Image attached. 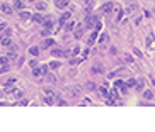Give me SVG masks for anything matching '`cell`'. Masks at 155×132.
<instances>
[{"label": "cell", "mask_w": 155, "mask_h": 132, "mask_svg": "<svg viewBox=\"0 0 155 132\" xmlns=\"http://www.w3.org/2000/svg\"><path fill=\"white\" fill-rule=\"evenodd\" d=\"M45 102H46V103H48V105H53L55 103V100H56V96H55V93L53 92H51V90H45Z\"/></svg>", "instance_id": "cell-1"}, {"label": "cell", "mask_w": 155, "mask_h": 132, "mask_svg": "<svg viewBox=\"0 0 155 132\" xmlns=\"http://www.w3.org/2000/svg\"><path fill=\"white\" fill-rule=\"evenodd\" d=\"M84 31H85V25H84V24H78L77 27H75V34H73L75 39H80V37L84 36Z\"/></svg>", "instance_id": "cell-2"}, {"label": "cell", "mask_w": 155, "mask_h": 132, "mask_svg": "<svg viewBox=\"0 0 155 132\" xmlns=\"http://www.w3.org/2000/svg\"><path fill=\"white\" fill-rule=\"evenodd\" d=\"M113 7H114V4L107 2V4H104V5L101 7V12H102V14H111V12H113Z\"/></svg>", "instance_id": "cell-3"}, {"label": "cell", "mask_w": 155, "mask_h": 132, "mask_svg": "<svg viewBox=\"0 0 155 132\" xmlns=\"http://www.w3.org/2000/svg\"><path fill=\"white\" fill-rule=\"evenodd\" d=\"M107 41H109V34H107V32H102L97 42H99V46H104V44H106Z\"/></svg>", "instance_id": "cell-4"}, {"label": "cell", "mask_w": 155, "mask_h": 132, "mask_svg": "<svg viewBox=\"0 0 155 132\" xmlns=\"http://www.w3.org/2000/svg\"><path fill=\"white\" fill-rule=\"evenodd\" d=\"M0 42H2V46H5V48H10V46H12V39H10V36H4L2 39H0Z\"/></svg>", "instance_id": "cell-5"}, {"label": "cell", "mask_w": 155, "mask_h": 132, "mask_svg": "<svg viewBox=\"0 0 155 132\" xmlns=\"http://www.w3.org/2000/svg\"><path fill=\"white\" fill-rule=\"evenodd\" d=\"M0 8H2V12L7 14V15H10V14H12V10H14V8L10 7L9 4H2V5H0Z\"/></svg>", "instance_id": "cell-6"}, {"label": "cell", "mask_w": 155, "mask_h": 132, "mask_svg": "<svg viewBox=\"0 0 155 132\" xmlns=\"http://www.w3.org/2000/svg\"><path fill=\"white\" fill-rule=\"evenodd\" d=\"M95 41H97V31H94V32L89 36V39H87V46H92Z\"/></svg>", "instance_id": "cell-7"}, {"label": "cell", "mask_w": 155, "mask_h": 132, "mask_svg": "<svg viewBox=\"0 0 155 132\" xmlns=\"http://www.w3.org/2000/svg\"><path fill=\"white\" fill-rule=\"evenodd\" d=\"M114 86L118 88V90H121V92H126V83H124L123 80H118V81L114 83Z\"/></svg>", "instance_id": "cell-8"}, {"label": "cell", "mask_w": 155, "mask_h": 132, "mask_svg": "<svg viewBox=\"0 0 155 132\" xmlns=\"http://www.w3.org/2000/svg\"><path fill=\"white\" fill-rule=\"evenodd\" d=\"M26 5H24V0H14V8L16 10H22Z\"/></svg>", "instance_id": "cell-9"}, {"label": "cell", "mask_w": 155, "mask_h": 132, "mask_svg": "<svg viewBox=\"0 0 155 132\" xmlns=\"http://www.w3.org/2000/svg\"><path fill=\"white\" fill-rule=\"evenodd\" d=\"M55 4H56V7L58 8H67V5H68V0H55Z\"/></svg>", "instance_id": "cell-10"}, {"label": "cell", "mask_w": 155, "mask_h": 132, "mask_svg": "<svg viewBox=\"0 0 155 132\" xmlns=\"http://www.w3.org/2000/svg\"><path fill=\"white\" fill-rule=\"evenodd\" d=\"M135 88L138 90V92H143V88H145V81H143V78H140V80L135 83Z\"/></svg>", "instance_id": "cell-11"}, {"label": "cell", "mask_w": 155, "mask_h": 132, "mask_svg": "<svg viewBox=\"0 0 155 132\" xmlns=\"http://www.w3.org/2000/svg\"><path fill=\"white\" fill-rule=\"evenodd\" d=\"M33 20L36 22V24H43V20H45V17L41 15V14H34V15H33Z\"/></svg>", "instance_id": "cell-12"}, {"label": "cell", "mask_w": 155, "mask_h": 132, "mask_svg": "<svg viewBox=\"0 0 155 132\" xmlns=\"http://www.w3.org/2000/svg\"><path fill=\"white\" fill-rule=\"evenodd\" d=\"M51 54H53L55 58H61V56H65V51H61V49H53V51H51Z\"/></svg>", "instance_id": "cell-13"}, {"label": "cell", "mask_w": 155, "mask_h": 132, "mask_svg": "<svg viewBox=\"0 0 155 132\" xmlns=\"http://www.w3.org/2000/svg\"><path fill=\"white\" fill-rule=\"evenodd\" d=\"M109 100H118V88H113L111 90V93H109Z\"/></svg>", "instance_id": "cell-14"}, {"label": "cell", "mask_w": 155, "mask_h": 132, "mask_svg": "<svg viewBox=\"0 0 155 132\" xmlns=\"http://www.w3.org/2000/svg\"><path fill=\"white\" fill-rule=\"evenodd\" d=\"M14 90H16V88L12 86V83H5L4 85V93H12Z\"/></svg>", "instance_id": "cell-15"}, {"label": "cell", "mask_w": 155, "mask_h": 132, "mask_svg": "<svg viewBox=\"0 0 155 132\" xmlns=\"http://www.w3.org/2000/svg\"><path fill=\"white\" fill-rule=\"evenodd\" d=\"M143 98H145V100H152V98H153V92H152V90H145V92H143Z\"/></svg>", "instance_id": "cell-16"}, {"label": "cell", "mask_w": 155, "mask_h": 132, "mask_svg": "<svg viewBox=\"0 0 155 132\" xmlns=\"http://www.w3.org/2000/svg\"><path fill=\"white\" fill-rule=\"evenodd\" d=\"M68 19H70V12H65L63 15L60 17V25H63V24H65V22H67Z\"/></svg>", "instance_id": "cell-17"}, {"label": "cell", "mask_w": 155, "mask_h": 132, "mask_svg": "<svg viewBox=\"0 0 155 132\" xmlns=\"http://www.w3.org/2000/svg\"><path fill=\"white\" fill-rule=\"evenodd\" d=\"M53 44H55V41L53 39H45V42H43V48H51V46H53Z\"/></svg>", "instance_id": "cell-18"}, {"label": "cell", "mask_w": 155, "mask_h": 132, "mask_svg": "<svg viewBox=\"0 0 155 132\" xmlns=\"http://www.w3.org/2000/svg\"><path fill=\"white\" fill-rule=\"evenodd\" d=\"M48 66H49V69H58L60 68V61H51Z\"/></svg>", "instance_id": "cell-19"}, {"label": "cell", "mask_w": 155, "mask_h": 132, "mask_svg": "<svg viewBox=\"0 0 155 132\" xmlns=\"http://www.w3.org/2000/svg\"><path fill=\"white\" fill-rule=\"evenodd\" d=\"M102 71H104V68H102L101 64H97V66L92 68V73H95V75H99V73H102Z\"/></svg>", "instance_id": "cell-20"}, {"label": "cell", "mask_w": 155, "mask_h": 132, "mask_svg": "<svg viewBox=\"0 0 155 132\" xmlns=\"http://www.w3.org/2000/svg\"><path fill=\"white\" fill-rule=\"evenodd\" d=\"M12 95H14V98H16V100L22 98V92H20V90H14V92H12Z\"/></svg>", "instance_id": "cell-21"}, {"label": "cell", "mask_w": 155, "mask_h": 132, "mask_svg": "<svg viewBox=\"0 0 155 132\" xmlns=\"http://www.w3.org/2000/svg\"><path fill=\"white\" fill-rule=\"evenodd\" d=\"M36 8L39 10V12H41V10H46V4H45V2H38V4H36Z\"/></svg>", "instance_id": "cell-22"}, {"label": "cell", "mask_w": 155, "mask_h": 132, "mask_svg": "<svg viewBox=\"0 0 155 132\" xmlns=\"http://www.w3.org/2000/svg\"><path fill=\"white\" fill-rule=\"evenodd\" d=\"M19 17H20V19H31V14H29V12H24V10H20Z\"/></svg>", "instance_id": "cell-23"}, {"label": "cell", "mask_w": 155, "mask_h": 132, "mask_svg": "<svg viewBox=\"0 0 155 132\" xmlns=\"http://www.w3.org/2000/svg\"><path fill=\"white\" fill-rule=\"evenodd\" d=\"M49 34H51V29H48V27H45V29H43V32H41V36H43V37H48Z\"/></svg>", "instance_id": "cell-24"}, {"label": "cell", "mask_w": 155, "mask_h": 132, "mask_svg": "<svg viewBox=\"0 0 155 132\" xmlns=\"http://www.w3.org/2000/svg\"><path fill=\"white\" fill-rule=\"evenodd\" d=\"M33 75L36 76V78H39V76H43V75H41V68H38V66H36V68L33 69Z\"/></svg>", "instance_id": "cell-25"}, {"label": "cell", "mask_w": 155, "mask_h": 132, "mask_svg": "<svg viewBox=\"0 0 155 132\" xmlns=\"http://www.w3.org/2000/svg\"><path fill=\"white\" fill-rule=\"evenodd\" d=\"M0 64H2V66L9 64V58H7V56H2V58H0Z\"/></svg>", "instance_id": "cell-26"}, {"label": "cell", "mask_w": 155, "mask_h": 132, "mask_svg": "<svg viewBox=\"0 0 155 132\" xmlns=\"http://www.w3.org/2000/svg\"><path fill=\"white\" fill-rule=\"evenodd\" d=\"M73 27H75V22H73V20H70L68 24H67V31H73Z\"/></svg>", "instance_id": "cell-27"}, {"label": "cell", "mask_w": 155, "mask_h": 132, "mask_svg": "<svg viewBox=\"0 0 155 132\" xmlns=\"http://www.w3.org/2000/svg\"><path fill=\"white\" fill-rule=\"evenodd\" d=\"M29 52H31L33 56H38V54H39V49H38V48H31V49H29Z\"/></svg>", "instance_id": "cell-28"}, {"label": "cell", "mask_w": 155, "mask_h": 132, "mask_svg": "<svg viewBox=\"0 0 155 132\" xmlns=\"http://www.w3.org/2000/svg\"><path fill=\"white\" fill-rule=\"evenodd\" d=\"M135 83H136V80H135V78H130V80L126 81V86H135Z\"/></svg>", "instance_id": "cell-29"}, {"label": "cell", "mask_w": 155, "mask_h": 132, "mask_svg": "<svg viewBox=\"0 0 155 132\" xmlns=\"http://www.w3.org/2000/svg\"><path fill=\"white\" fill-rule=\"evenodd\" d=\"M9 71V64H5V66H0V75H4V73Z\"/></svg>", "instance_id": "cell-30"}, {"label": "cell", "mask_w": 155, "mask_h": 132, "mask_svg": "<svg viewBox=\"0 0 155 132\" xmlns=\"http://www.w3.org/2000/svg\"><path fill=\"white\" fill-rule=\"evenodd\" d=\"M82 61V58H72L70 59V64H77V63H80Z\"/></svg>", "instance_id": "cell-31"}, {"label": "cell", "mask_w": 155, "mask_h": 132, "mask_svg": "<svg viewBox=\"0 0 155 132\" xmlns=\"http://www.w3.org/2000/svg\"><path fill=\"white\" fill-rule=\"evenodd\" d=\"M152 42H153V36H148L147 37V46L148 48H152Z\"/></svg>", "instance_id": "cell-32"}, {"label": "cell", "mask_w": 155, "mask_h": 132, "mask_svg": "<svg viewBox=\"0 0 155 132\" xmlns=\"http://www.w3.org/2000/svg\"><path fill=\"white\" fill-rule=\"evenodd\" d=\"M48 69H49V66H41V75H46V73H48Z\"/></svg>", "instance_id": "cell-33"}, {"label": "cell", "mask_w": 155, "mask_h": 132, "mask_svg": "<svg viewBox=\"0 0 155 132\" xmlns=\"http://www.w3.org/2000/svg\"><path fill=\"white\" fill-rule=\"evenodd\" d=\"M78 52H80V48H78V46H75V48L72 49V54H73V56H77Z\"/></svg>", "instance_id": "cell-34"}, {"label": "cell", "mask_w": 155, "mask_h": 132, "mask_svg": "<svg viewBox=\"0 0 155 132\" xmlns=\"http://www.w3.org/2000/svg\"><path fill=\"white\" fill-rule=\"evenodd\" d=\"M124 59H126V63H133V56H131V54H126V56H124Z\"/></svg>", "instance_id": "cell-35"}, {"label": "cell", "mask_w": 155, "mask_h": 132, "mask_svg": "<svg viewBox=\"0 0 155 132\" xmlns=\"http://www.w3.org/2000/svg\"><path fill=\"white\" fill-rule=\"evenodd\" d=\"M29 64H31V68H36V66H38V61H36V59H31V61H29Z\"/></svg>", "instance_id": "cell-36"}, {"label": "cell", "mask_w": 155, "mask_h": 132, "mask_svg": "<svg viewBox=\"0 0 155 132\" xmlns=\"http://www.w3.org/2000/svg\"><path fill=\"white\" fill-rule=\"evenodd\" d=\"M94 88H95V85H94V83H90V81L87 83V90H94Z\"/></svg>", "instance_id": "cell-37"}, {"label": "cell", "mask_w": 155, "mask_h": 132, "mask_svg": "<svg viewBox=\"0 0 155 132\" xmlns=\"http://www.w3.org/2000/svg\"><path fill=\"white\" fill-rule=\"evenodd\" d=\"M114 76H116V71H111V73H107V78H109V80H111V78H114Z\"/></svg>", "instance_id": "cell-38"}, {"label": "cell", "mask_w": 155, "mask_h": 132, "mask_svg": "<svg viewBox=\"0 0 155 132\" xmlns=\"http://www.w3.org/2000/svg\"><path fill=\"white\" fill-rule=\"evenodd\" d=\"M87 56H89V49H85V51H84V56H82V59H85Z\"/></svg>", "instance_id": "cell-39"}, {"label": "cell", "mask_w": 155, "mask_h": 132, "mask_svg": "<svg viewBox=\"0 0 155 132\" xmlns=\"http://www.w3.org/2000/svg\"><path fill=\"white\" fill-rule=\"evenodd\" d=\"M101 93H102V95H107V90H106V86H102V88H101Z\"/></svg>", "instance_id": "cell-40"}, {"label": "cell", "mask_w": 155, "mask_h": 132, "mask_svg": "<svg viewBox=\"0 0 155 132\" xmlns=\"http://www.w3.org/2000/svg\"><path fill=\"white\" fill-rule=\"evenodd\" d=\"M5 27H7V25H5V24H4V22H2V24H0V32L4 31V29H5Z\"/></svg>", "instance_id": "cell-41"}, {"label": "cell", "mask_w": 155, "mask_h": 132, "mask_svg": "<svg viewBox=\"0 0 155 132\" xmlns=\"http://www.w3.org/2000/svg\"><path fill=\"white\" fill-rule=\"evenodd\" d=\"M84 2H87V4H89V2H90V0H84Z\"/></svg>", "instance_id": "cell-42"}]
</instances>
